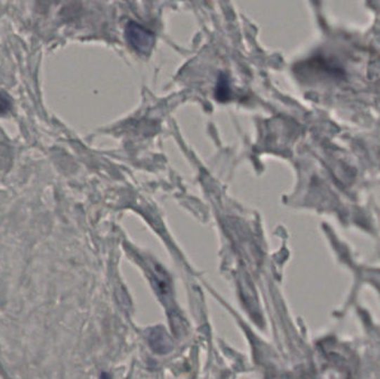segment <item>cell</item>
Here are the masks:
<instances>
[{"label":"cell","instance_id":"cell-1","mask_svg":"<svg viewBox=\"0 0 380 379\" xmlns=\"http://www.w3.org/2000/svg\"><path fill=\"white\" fill-rule=\"evenodd\" d=\"M126 37L128 43L136 51L141 54H148L155 44V35L150 30L136 22H129L126 28Z\"/></svg>","mask_w":380,"mask_h":379},{"label":"cell","instance_id":"cell-2","mask_svg":"<svg viewBox=\"0 0 380 379\" xmlns=\"http://www.w3.org/2000/svg\"><path fill=\"white\" fill-rule=\"evenodd\" d=\"M9 108H11V102H9L8 96L4 93H0V115L8 112Z\"/></svg>","mask_w":380,"mask_h":379}]
</instances>
